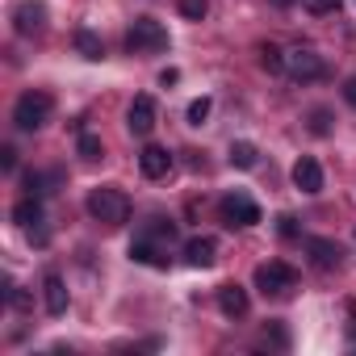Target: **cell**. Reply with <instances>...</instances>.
Segmentation results:
<instances>
[{"instance_id": "obj_10", "label": "cell", "mask_w": 356, "mask_h": 356, "mask_svg": "<svg viewBox=\"0 0 356 356\" xmlns=\"http://www.w3.org/2000/svg\"><path fill=\"white\" fill-rule=\"evenodd\" d=\"M248 289L243 285H235V281H227V285H218V310L227 314V318H243L248 314Z\"/></svg>"}, {"instance_id": "obj_16", "label": "cell", "mask_w": 356, "mask_h": 356, "mask_svg": "<svg viewBox=\"0 0 356 356\" xmlns=\"http://www.w3.org/2000/svg\"><path fill=\"white\" fill-rule=\"evenodd\" d=\"M227 155H231V163H235V168H243V172L260 163V151H256V143H248V138L231 143V151H227Z\"/></svg>"}, {"instance_id": "obj_6", "label": "cell", "mask_w": 356, "mask_h": 356, "mask_svg": "<svg viewBox=\"0 0 356 356\" xmlns=\"http://www.w3.org/2000/svg\"><path fill=\"white\" fill-rule=\"evenodd\" d=\"M285 72L293 80H323L327 76V63L314 55V51H289L285 55Z\"/></svg>"}, {"instance_id": "obj_15", "label": "cell", "mask_w": 356, "mask_h": 356, "mask_svg": "<svg viewBox=\"0 0 356 356\" xmlns=\"http://www.w3.org/2000/svg\"><path fill=\"white\" fill-rule=\"evenodd\" d=\"M13 222H17V227H26V231H34V227L42 222V202H38V197L17 202V206H13Z\"/></svg>"}, {"instance_id": "obj_5", "label": "cell", "mask_w": 356, "mask_h": 356, "mask_svg": "<svg viewBox=\"0 0 356 356\" xmlns=\"http://www.w3.org/2000/svg\"><path fill=\"white\" fill-rule=\"evenodd\" d=\"M222 218H227V227H256L260 206L252 197H243V193H231V197H222Z\"/></svg>"}, {"instance_id": "obj_1", "label": "cell", "mask_w": 356, "mask_h": 356, "mask_svg": "<svg viewBox=\"0 0 356 356\" xmlns=\"http://www.w3.org/2000/svg\"><path fill=\"white\" fill-rule=\"evenodd\" d=\"M51 109H55L51 92L30 88V92L17 97V105H13V122H17V130H42V126L51 122Z\"/></svg>"}, {"instance_id": "obj_26", "label": "cell", "mask_w": 356, "mask_h": 356, "mask_svg": "<svg viewBox=\"0 0 356 356\" xmlns=\"http://www.w3.org/2000/svg\"><path fill=\"white\" fill-rule=\"evenodd\" d=\"M26 193H30V197H42V193H47V189H42V176H38V172H26Z\"/></svg>"}, {"instance_id": "obj_30", "label": "cell", "mask_w": 356, "mask_h": 356, "mask_svg": "<svg viewBox=\"0 0 356 356\" xmlns=\"http://www.w3.org/2000/svg\"><path fill=\"white\" fill-rule=\"evenodd\" d=\"M176 80H181V72H176V67H168V72L159 76V84H163V88H168V84H176Z\"/></svg>"}, {"instance_id": "obj_4", "label": "cell", "mask_w": 356, "mask_h": 356, "mask_svg": "<svg viewBox=\"0 0 356 356\" xmlns=\"http://www.w3.org/2000/svg\"><path fill=\"white\" fill-rule=\"evenodd\" d=\"M293 285H298V273H293L285 260H268V264L256 268V289H260V293L281 298V293H289Z\"/></svg>"}, {"instance_id": "obj_28", "label": "cell", "mask_w": 356, "mask_h": 356, "mask_svg": "<svg viewBox=\"0 0 356 356\" xmlns=\"http://www.w3.org/2000/svg\"><path fill=\"white\" fill-rule=\"evenodd\" d=\"M0 163L13 172V168H17V151H13V147H5V151H0Z\"/></svg>"}, {"instance_id": "obj_31", "label": "cell", "mask_w": 356, "mask_h": 356, "mask_svg": "<svg viewBox=\"0 0 356 356\" xmlns=\"http://www.w3.org/2000/svg\"><path fill=\"white\" fill-rule=\"evenodd\" d=\"M273 5H281V9H285V5H293V0H273Z\"/></svg>"}, {"instance_id": "obj_7", "label": "cell", "mask_w": 356, "mask_h": 356, "mask_svg": "<svg viewBox=\"0 0 356 356\" xmlns=\"http://www.w3.org/2000/svg\"><path fill=\"white\" fill-rule=\"evenodd\" d=\"M126 126H130V134H138V138H147V134L155 130V101H151L147 92H138V97L130 101V113H126Z\"/></svg>"}, {"instance_id": "obj_14", "label": "cell", "mask_w": 356, "mask_h": 356, "mask_svg": "<svg viewBox=\"0 0 356 356\" xmlns=\"http://www.w3.org/2000/svg\"><path fill=\"white\" fill-rule=\"evenodd\" d=\"M42 298H47V310L51 314H63L67 310V285H63L59 273H47L42 277Z\"/></svg>"}, {"instance_id": "obj_11", "label": "cell", "mask_w": 356, "mask_h": 356, "mask_svg": "<svg viewBox=\"0 0 356 356\" xmlns=\"http://www.w3.org/2000/svg\"><path fill=\"white\" fill-rule=\"evenodd\" d=\"M138 168H143L147 181H159V176H168V172H172V155H168L163 147H143Z\"/></svg>"}, {"instance_id": "obj_23", "label": "cell", "mask_w": 356, "mask_h": 356, "mask_svg": "<svg viewBox=\"0 0 356 356\" xmlns=\"http://www.w3.org/2000/svg\"><path fill=\"white\" fill-rule=\"evenodd\" d=\"M302 5H306L310 13H318V17H323V13H335V9L343 5V0H302Z\"/></svg>"}, {"instance_id": "obj_8", "label": "cell", "mask_w": 356, "mask_h": 356, "mask_svg": "<svg viewBox=\"0 0 356 356\" xmlns=\"http://www.w3.org/2000/svg\"><path fill=\"white\" fill-rule=\"evenodd\" d=\"M47 26V5H38V0H22V5L13 9V30L17 34H38Z\"/></svg>"}, {"instance_id": "obj_3", "label": "cell", "mask_w": 356, "mask_h": 356, "mask_svg": "<svg viewBox=\"0 0 356 356\" xmlns=\"http://www.w3.org/2000/svg\"><path fill=\"white\" fill-rule=\"evenodd\" d=\"M126 47L134 55H159V51H168V30L155 17H134L126 30Z\"/></svg>"}, {"instance_id": "obj_2", "label": "cell", "mask_w": 356, "mask_h": 356, "mask_svg": "<svg viewBox=\"0 0 356 356\" xmlns=\"http://www.w3.org/2000/svg\"><path fill=\"white\" fill-rule=\"evenodd\" d=\"M88 214L105 227H122L130 218V197L122 189H92L88 193Z\"/></svg>"}, {"instance_id": "obj_12", "label": "cell", "mask_w": 356, "mask_h": 356, "mask_svg": "<svg viewBox=\"0 0 356 356\" xmlns=\"http://www.w3.org/2000/svg\"><path fill=\"white\" fill-rule=\"evenodd\" d=\"M306 252L314 256V264H318V268H339V260H343V248H339V243H331V239H318V235H310V239H306Z\"/></svg>"}, {"instance_id": "obj_27", "label": "cell", "mask_w": 356, "mask_h": 356, "mask_svg": "<svg viewBox=\"0 0 356 356\" xmlns=\"http://www.w3.org/2000/svg\"><path fill=\"white\" fill-rule=\"evenodd\" d=\"M264 335H268L277 348H285V343H289V335H285V327H281V323H268V331H264Z\"/></svg>"}, {"instance_id": "obj_13", "label": "cell", "mask_w": 356, "mask_h": 356, "mask_svg": "<svg viewBox=\"0 0 356 356\" xmlns=\"http://www.w3.org/2000/svg\"><path fill=\"white\" fill-rule=\"evenodd\" d=\"M185 260H189L193 268H210V264L218 260V243L206 239V235H202V239H189V243H185Z\"/></svg>"}, {"instance_id": "obj_24", "label": "cell", "mask_w": 356, "mask_h": 356, "mask_svg": "<svg viewBox=\"0 0 356 356\" xmlns=\"http://www.w3.org/2000/svg\"><path fill=\"white\" fill-rule=\"evenodd\" d=\"M310 130H314V134H327V130H331V113H327V109H314V113H310Z\"/></svg>"}, {"instance_id": "obj_18", "label": "cell", "mask_w": 356, "mask_h": 356, "mask_svg": "<svg viewBox=\"0 0 356 356\" xmlns=\"http://www.w3.org/2000/svg\"><path fill=\"white\" fill-rule=\"evenodd\" d=\"M130 260H134V264H151V268H163V264H168V260L159 256V248H151L147 239H134V243H130Z\"/></svg>"}, {"instance_id": "obj_17", "label": "cell", "mask_w": 356, "mask_h": 356, "mask_svg": "<svg viewBox=\"0 0 356 356\" xmlns=\"http://www.w3.org/2000/svg\"><path fill=\"white\" fill-rule=\"evenodd\" d=\"M76 51H80L84 59H92V63H97V59H105V42H101L92 30H76Z\"/></svg>"}, {"instance_id": "obj_22", "label": "cell", "mask_w": 356, "mask_h": 356, "mask_svg": "<svg viewBox=\"0 0 356 356\" xmlns=\"http://www.w3.org/2000/svg\"><path fill=\"white\" fill-rule=\"evenodd\" d=\"M181 13H185L189 22H202V17L210 13V0H181Z\"/></svg>"}, {"instance_id": "obj_25", "label": "cell", "mask_w": 356, "mask_h": 356, "mask_svg": "<svg viewBox=\"0 0 356 356\" xmlns=\"http://www.w3.org/2000/svg\"><path fill=\"white\" fill-rule=\"evenodd\" d=\"M277 231H281L285 239H298V218H293V214H281V218H277Z\"/></svg>"}, {"instance_id": "obj_29", "label": "cell", "mask_w": 356, "mask_h": 356, "mask_svg": "<svg viewBox=\"0 0 356 356\" xmlns=\"http://www.w3.org/2000/svg\"><path fill=\"white\" fill-rule=\"evenodd\" d=\"M343 101H348V105H352V109H356V76H352V80H348V84H343Z\"/></svg>"}, {"instance_id": "obj_21", "label": "cell", "mask_w": 356, "mask_h": 356, "mask_svg": "<svg viewBox=\"0 0 356 356\" xmlns=\"http://www.w3.org/2000/svg\"><path fill=\"white\" fill-rule=\"evenodd\" d=\"M210 109H214V101H210V97H197V101L189 105V126H206Z\"/></svg>"}, {"instance_id": "obj_20", "label": "cell", "mask_w": 356, "mask_h": 356, "mask_svg": "<svg viewBox=\"0 0 356 356\" xmlns=\"http://www.w3.org/2000/svg\"><path fill=\"white\" fill-rule=\"evenodd\" d=\"M76 151H80V159H88V163H97V159L105 155V147H101V138H97V134H80Z\"/></svg>"}, {"instance_id": "obj_9", "label": "cell", "mask_w": 356, "mask_h": 356, "mask_svg": "<svg viewBox=\"0 0 356 356\" xmlns=\"http://www.w3.org/2000/svg\"><path fill=\"white\" fill-rule=\"evenodd\" d=\"M293 185H298L302 193H323V168H318L314 155H302V159L293 163Z\"/></svg>"}, {"instance_id": "obj_19", "label": "cell", "mask_w": 356, "mask_h": 356, "mask_svg": "<svg viewBox=\"0 0 356 356\" xmlns=\"http://www.w3.org/2000/svg\"><path fill=\"white\" fill-rule=\"evenodd\" d=\"M260 67L277 76V72H285V55H281V51H277L273 42H264V47H260Z\"/></svg>"}]
</instances>
